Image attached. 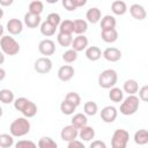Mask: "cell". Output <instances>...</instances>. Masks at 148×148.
Segmentation results:
<instances>
[{"instance_id": "17", "label": "cell", "mask_w": 148, "mask_h": 148, "mask_svg": "<svg viewBox=\"0 0 148 148\" xmlns=\"http://www.w3.org/2000/svg\"><path fill=\"white\" fill-rule=\"evenodd\" d=\"M86 18H87V22H89V23H92V24L98 23L102 18V13L97 7H91L87 10Z\"/></svg>"}, {"instance_id": "13", "label": "cell", "mask_w": 148, "mask_h": 148, "mask_svg": "<svg viewBox=\"0 0 148 148\" xmlns=\"http://www.w3.org/2000/svg\"><path fill=\"white\" fill-rule=\"evenodd\" d=\"M88 43L89 40L84 35H77L75 38H73L71 45L73 50H75L76 52H81L88 47Z\"/></svg>"}, {"instance_id": "34", "label": "cell", "mask_w": 148, "mask_h": 148, "mask_svg": "<svg viewBox=\"0 0 148 148\" xmlns=\"http://www.w3.org/2000/svg\"><path fill=\"white\" fill-rule=\"evenodd\" d=\"M37 146L39 148H57V142L50 136H43L39 139Z\"/></svg>"}, {"instance_id": "18", "label": "cell", "mask_w": 148, "mask_h": 148, "mask_svg": "<svg viewBox=\"0 0 148 148\" xmlns=\"http://www.w3.org/2000/svg\"><path fill=\"white\" fill-rule=\"evenodd\" d=\"M86 58L90 61H97L102 57V50L98 46H88L86 49Z\"/></svg>"}, {"instance_id": "30", "label": "cell", "mask_w": 148, "mask_h": 148, "mask_svg": "<svg viewBox=\"0 0 148 148\" xmlns=\"http://www.w3.org/2000/svg\"><path fill=\"white\" fill-rule=\"evenodd\" d=\"M40 34L43 35V36H45V37H51V36H53L54 34H56V27H53L52 24H50L47 21H44V22H42L40 23Z\"/></svg>"}, {"instance_id": "27", "label": "cell", "mask_w": 148, "mask_h": 148, "mask_svg": "<svg viewBox=\"0 0 148 148\" xmlns=\"http://www.w3.org/2000/svg\"><path fill=\"white\" fill-rule=\"evenodd\" d=\"M74 24V32L76 35H83L88 30V22L82 18H76L73 21Z\"/></svg>"}, {"instance_id": "20", "label": "cell", "mask_w": 148, "mask_h": 148, "mask_svg": "<svg viewBox=\"0 0 148 148\" xmlns=\"http://www.w3.org/2000/svg\"><path fill=\"white\" fill-rule=\"evenodd\" d=\"M111 10H112V13L114 15L121 16V15H124L127 12V5L123 0H116L111 5Z\"/></svg>"}, {"instance_id": "45", "label": "cell", "mask_w": 148, "mask_h": 148, "mask_svg": "<svg viewBox=\"0 0 148 148\" xmlns=\"http://www.w3.org/2000/svg\"><path fill=\"white\" fill-rule=\"evenodd\" d=\"M90 148H106V145L101 140H95L90 143Z\"/></svg>"}, {"instance_id": "19", "label": "cell", "mask_w": 148, "mask_h": 148, "mask_svg": "<svg viewBox=\"0 0 148 148\" xmlns=\"http://www.w3.org/2000/svg\"><path fill=\"white\" fill-rule=\"evenodd\" d=\"M139 90V83L134 79H128L124 82L123 86V91L128 94V95H135Z\"/></svg>"}, {"instance_id": "36", "label": "cell", "mask_w": 148, "mask_h": 148, "mask_svg": "<svg viewBox=\"0 0 148 148\" xmlns=\"http://www.w3.org/2000/svg\"><path fill=\"white\" fill-rule=\"evenodd\" d=\"M59 31L65 34H73L74 32V24L72 20H65L61 21L59 24Z\"/></svg>"}, {"instance_id": "52", "label": "cell", "mask_w": 148, "mask_h": 148, "mask_svg": "<svg viewBox=\"0 0 148 148\" xmlns=\"http://www.w3.org/2000/svg\"><path fill=\"white\" fill-rule=\"evenodd\" d=\"M2 16H3V9L0 8V18H2Z\"/></svg>"}, {"instance_id": "4", "label": "cell", "mask_w": 148, "mask_h": 148, "mask_svg": "<svg viewBox=\"0 0 148 148\" xmlns=\"http://www.w3.org/2000/svg\"><path fill=\"white\" fill-rule=\"evenodd\" d=\"M1 51L7 56H15L20 52V44L12 36H2L0 39Z\"/></svg>"}, {"instance_id": "23", "label": "cell", "mask_w": 148, "mask_h": 148, "mask_svg": "<svg viewBox=\"0 0 148 148\" xmlns=\"http://www.w3.org/2000/svg\"><path fill=\"white\" fill-rule=\"evenodd\" d=\"M117 21L113 15H105L101 18V28L102 30H108V29H113L116 28Z\"/></svg>"}, {"instance_id": "11", "label": "cell", "mask_w": 148, "mask_h": 148, "mask_svg": "<svg viewBox=\"0 0 148 148\" xmlns=\"http://www.w3.org/2000/svg\"><path fill=\"white\" fill-rule=\"evenodd\" d=\"M75 74V71H74V67L71 66V65H64L61 66L59 69H58V77L60 81L62 82H67L69 81Z\"/></svg>"}, {"instance_id": "1", "label": "cell", "mask_w": 148, "mask_h": 148, "mask_svg": "<svg viewBox=\"0 0 148 148\" xmlns=\"http://www.w3.org/2000/svg\"><path fill=\"white\" fill-rule=\"evenodd\" d=\"M30 121L25 117H18L12 121L9 126V132L15 138H21L30 132Z\"/></svg>"}, {"instance_id": "26", "label": "cell", "mask_w": 148, "mask_h": 148, "mask_svg": "<svg viewBox=\"0 0 148 148\" xmlns=\"http://www.w3.org/2000/svg\"><path fill=\"white\" fill-rule=\"evenodd\" d=\"M87 124H88L87 116L83 114V113H76V114H74L73 118H72V124H71V125H73L75 128L80 130L81 127L86 126Z\"/></svg>"}, {"instance_id": "41", "label": "cell", "mask_w": 148, "mask_h": 148, "mask_svg": "<svg viewBox=\"0 0 148 148\" xmlns=\"http://www.w3.org/2000/svg\"><path fill=\"white\" fill-rule=\"evenodd\" d=\"M15 147L16 148H28V147L35 148V147H37V145L35 142L30 141V140H20L15 143Z\"/></svg>"}, {"instance_id": "50", "label": "cell", "mask_w": 148, "mask_h": 148, "mask_svg": "<svg viewBox=\"0 0 148 148\" xmlns=\"http://www.w3.org/2000/svg\"><path fill=\"white\" fill-rule=\"evenodd\" d=\"M47 3H51V5H53V3H57L59 0H45Z\"/></svg>"}, {"instance_id": "9", "label": "cell", "mask_w": 148, "mask_h": 148, "mask_svg": "<svg viewBox=\"0 0 148 148\" xmlns=\"http://www.w3.org/2000/svg\"><path fill=\"white\" fill-rule=\"evenodd\" d=\"M102 56L105 60L110 62H117L121 59V51L117 47H106L102 52Z\"/></svg>"}, {"instance_id": "2", "label": "cell", "mask_w": 148, "mask_h": 148, "mask_svg": "<svg viewBox=\"0 0 148 148\" xmlns=\"http://www.w3.org/2000/svg\"><path fill=\"white\" fill-rule=\"evenodd\" d=\"M117 80H118L117 72L112 68H108L101 72V74L98 75V86L103 89H110L116 86Z\"/></svg>"}, {"instance_id": "40", "label": "cell", "mask_w": 148, "mask_h": 148, "mask_svg": "<svg viewBox=\"0 0 148 148\" xmlns=\"http://www.w3.org/2000/svg\"><path fill=\"white\" fill-rule=\"evenodd\" d=\"M28 98H25V97H18V98H15L14 99V108H15V110H17V111H22V109L24 108V105L28 103Z\"/></svg>"}, {"instance_id": "47", "label": "cell", "mask_w": 148, "mask_h": 148, "mask_svg": "<svg viewBox=\"0 0 148 148\" xmlns=\"http://www.w3.org/2000/svg\"><path fill=\"white\" fill-rule=\"evenodd\" d=\"M14 2V0H0V5L2 7H8Z\"/></svg>"}, {"instance_id": "6", "label": "cell", "mask_w": 148, "mask_h": 148, "mask_svg": "<svg viewBox=\"0 0 148 148\" xmlns=\"http://www.w3.org/2000/svg\"><path fill=\"white\" fill-rule=\"evenodd\" d=\"M34 68L39 74H47L52 69V61L49 57H40L35 61Z\"/></svg>"}, {"instance_id": "48", "label": "cell", "mask_w": 148, "mask_h": 148, "mask_svg": "<svg viewBox=\"0 0 148 148\" xmlns=\"http://www.w3.org/2000/svg\"><path fill=\"white\" fill-rule=\"evenodd\" d=\"M5 77H6V71L0 67V81H2Z\"/></svg>"}, {"instance_id": "39", "label": "cell", "mask_w": 148, "mask_h": 148, "mask_svg": "<svg viewBox=\"0 0 148 148\" xmlns=\"http://www.w3.org/2000/svg\"><path fill=\"white\" fill-rule=\"evenodd\" d=\"M46 21H47L50 24H52L53 27L58 28L59 24H60V22H61V17H60V15H59L58 13H50V14L46 16Z\"/></svg>"}, {"instance_id": "3", "label": "cell", "mask_w": 148, "mask_h": 148, "mask_svg": "<svg viewBox=\"0 0 148 148\" xmlns=\"http://www.w3.org/2000/svg\"><path fill=\"white\" fill-rule=\"evenodd\" d=\"M139 97L135 95H128L120 104V113L124 116H132L139 110Z\"/></svg>"}, {"instance_id": "14", "label": "cell", "mask_w": 148, "mask_h": 148, "mask_svg": "<svg viewBox=\"0 0 148 148\" xmlns=\"http://www.w3.org/2000/svg\"><path fill=\"white\" fill-rule=\"evenodd\" d=\"M130 13H131L132 17L138 20V21H142L147 16V12H146L145 7L142 5H139V3H133L130 7Z\"/></svg>"}, {"instance_id": "5", "label": "cell", "mask_w": 148, "mask_h": 148, "mask_svg": "<svg viewBox=\"0 0 148 148\" xmlns=\"http://www.w3.org/2000/svg\"><path fill=\"white\" fill-rule=\"evenodd\" d=\"M130 140V133L124 128H118L113 132L111 138L112 148H125Z\"/></svg>"}, {"instance_id": "28", "label": "cell", "mask_w": 148, "mask_h": 148, "mask_svg": "<svg viewBox=\"0 0 148 148\" xmlns=\"http://www.w3.org/2000/svg\"><path fill=\"white\" fill-rule=\"evenodd\" d=\"M57 40L59 43L60 46H64V47H67L72 44V40H73V34H65V32H58L57 35Z\"/></svg>"}, {"instance_id": "29", "label": "cell", "mask_w": 148, "mask_h": 148, "mask_svg": "<svg viewBox=\"0 0 148 148\" xmlns=\"http://www.w3.org/2000/svg\"><path fill=\"white\" fill-rule=\"evenodd\" d=\"M15 99L14 92L10 89H1L0 90V102H2L3 104H10L13 103Z\"/></svg>"}, {"instance_id": "38", "label": "cell", "mask_w": 148, "mask_h": 148, "mask_svg": "<svg viewBox=\"0 0 148 148\" xmlns=\"http://www.w3.org/2000/svg\"><path fill=\"white\" fill-rule=\"evenodd\" d=\"M65 99H67L68 102H71L72 104H74L76 108L81 104V96L77 94V92H74V91H71L66 95Z\"/></svg>"}, {"instance_id": "44", "label": "cell", "mask_w": 148, "mask_h": 148, "mask_svg": "<svg viewBox=\"0 0 148 148\" xmlns=\"http://www.w3.org/2000/svg\"><path fill=\"white\" fill-rule=\"evenodd\" d=\"M67 147L68 148H83L84 145H83V141H80V140L74 139V140L67 142Z\"/></svg>"}, {"instance_id": "49", "label": "cell", "mask_w": 148, "mask_h": 148, "mask_svg": "<svg viewBox=\"0 0 148 148\" xmlns=\"http://www.w3.org/2000/svg\"><path fill=\"white\" fill-rule=\"evenodd\" d=\"M3 62H5V53L0 51V65H2Z\"/></svg>"}, {"instance_id": "8", "label": "cell", "mask_w": 148, "mask_h": 148, "mask_svg": "<svg viewBox=\"0 0 148 148\" xmlns=\"http://www.w3.org/2000/svg\"><path fill=\"white\" fill-rule=\"evenodd\" d=\"M38 51L40 54H43L45 57L52 56L56 52V44L51 39H43L38 44Z\"/></svg>"}, {"instance_id": "51", "label": "cell", "mask_w": 148, "mask_h": 148, "mask_svg": "<svg viewBox=\"0 0 148 148\" xmlns=\"http://www.w3.org/2000/svg\"><path fill=\"white\" fill-rule=\"evenodd\" d=\"M2 35H3V27L0 24V37H2Z\"/></svg>"}, {"instance_id": "16", "label": "cell", "mask_w": 148, "mask_h": 148, "mask_svg": "<svg viewBox=\"0 0 148 148\" xmlns=\"http://www.w3.org/2000/svg\"><path fill=\"white\" fill-rule=\"evenodd\" d=\"M77 136L81 139V141H86V142L91 141L95 138V130L91 126L86 125V126H83L79 130V135Z\"/></svg>"}, {"instance_id": "10", "label": "cell", "mask_w": 148, "mask_h": 148, "mask_svg": "<svg viewBox=\"0 0 148 148\" xmlns=\"http://www.w3.org/2000/svg\"><path fill=\"white\" fill-rule=\"evenodd\" d=\"M77 135H79V130L75 128L73 125H67V126H65V127L61 130V132H60L61 140H62V141H66V142L76 139Z\"/></svg>"}, {"instance_id": "31", "label": "cell", "mask_w": 148, "mask_h": 148, "mask_svg": "<svg viewBox=\"0 0 148 148\" xmlns=\"http://www.w3.org/2000/svg\"><path fill=\"white\" fill-rule=\"evenodd\" d=\"M44 10V3L39 0H31V2L29 3V10L30 13L32 14H37V15H40Z\"/></svg>"}, {"instance_id": "22", "label": "cell", "mask_w": 148, "mask_h": 148, "mask_svg": "<svg viewBox=\"0 0 148 148\" xmlns=\"http://www.w3.org/2000/svg\"><path fill=\"white\" fill-rule=\"evenodd\" d=\"M21 113L23 114V117H25V118H32V117H35L36 116V113H37V105L34 103V102H31V101H28V103L24 105V108L22 109V111H21Z\"/></svg>"}, {"instance_id": "12", "label": "cell", "mask_w": 148, "mask_h": 148, "mask_svg": "<svg viewBox=\"0 0 148 148\" xmlns=\"http://www.w3.org/2000/svg\"><path fill=\"white\" fill-rule=\"evenodd\" d=\"M7 31L10 34V35H20L23 30V22L20 21L18 18H10L8 22H7Z\"/></svg>"}, {"instance_id": "46", "label": "cell", "mask_w": 148, "mask_h": 148, "mask_svg": "<svg viewBox=\"0 0 148 148\" xmlns=\"http://www.w3.org/2000/svg\"><path fill=\"white\" fill-rule=\"evenodd\" d=\"M87 1H88V0H73V2H74V5H75L76 8L83 7V6L87 3Z\"/></svg>"}, {"instance_id": "33", "label": "cell", "mask_w": 148, "mask_h": 148, "mask_svg": "<svg viewBox=\"0 0 148 148\" xmlns=\"http://www.w3.org/2000/svg\"><path fill=\"white\" fill-rule=\"evenodd\" d=\"M83 111L86 116H95L98 111V105L92 101H88L83 105Z\"/></svg>"}, {"instance_id": "7", "label": "cell", "mask_w": 148, "mask_h": 148, "mask_svg": "<svg viewBox=\"0 0 148 148\" xmlns=\"http://www.w3.org/2000/svg\"><path fill=\"white\" fill-rule=\"evenodd\" d=\"M117 116H118V111L114 106H111V105H108V106H104L101 111V119L106 123V124H111L113 123L116 119H117Z\"/></svg>"}, {"instance_id": "53", "label": "cell", "mask_w": 148, "mask_h": 148, "mask_svg": "<svg viewBox=\"0 0 148 148\" xmlns=\"http://www.w3.org/2000/svg\"><path fill=\"white\" fill-rule=\"evenodd\" d=\"M2 114H3V110H2V108L0 106V118L2 117Z\"/></svg>"}, {"instance_id": "21", "label": "cell", "mask_w": 148, "mask_h": 148, "mask_svg": "<svg viewBox=\"0 0 148 148\" xmlns=\"http://www.w3.org/2000/svg\"><path fill=\"white\" fill-rule=\"evenodd\" d=\"M101 37L105 43H114L118 39V31L116 30V28L108 29V30H102Z\"/></svg>"}, {"instance_id": "37", "label": "cell", "mask_w": 148, "mask_h": 148, "mask_svg": "<svg viewBox=\"0 0 148 148\" xmlns=\"http://www.w3.org/2000/svg\"><path fill=\"white\" fill-rule=\"evenodd\" d=\"M76 59H77V52H76L75 50H73V49L65 51L64 54H62V60H64L65 62H67V64H72V62H74Z\"/></svg>"}, {"instance_id": "15", "label": "cell", "mask_w": 148, "mask_h": 148, "mask_svg": "<svg viewBox=\"0 0 148 148\" xmlns=\"http://www.w3.org/2000/svg\"><path fill=\"white\" fill-rule=\"evenodd\" d=\"M42 23V18H40V15H37V14H32L30 12L25 13L24 14V24L30 28V29H35L37 28L38 25H40Z\"/></svg>"}, {"instance_id": "42", "label": "cell", "mask_w": 148, "mask_h": 148, "mask_svg": "<svg viewBox=\"0 0 148 148\" xmlns=\"http://www.w3.org/2000/svg\"><path fill=\"white\" fill-rule=\"evenodd\" d=\"M139 99L142 102L148 101V86H142L139 90Z\"/></svg>"}, {"instance_id": "43", "label": "cell", "mask_w": 148, "mask_h": 148, "mask_svg": "<svg viewBox=\"0 0 148 148\" xmlns=\"http://www.w3.org/2000/svg\"><path fill=\"white\" fill-rule=\"evenodd\" d=\"M61 3H62V6H64V8H65L66 10H68V12H73V10L76 9V7H75V5H74V2H73V0H61Z\"/></svg>"}, {"instance_id": "35", "label": "cell", "mask_w": 148, "mask_h": 148, "mask_svg": "<svg viewBox=\"0 0 148 148\" xmlns=\"http://www.w3.org/2000/svg\"><path fill=\"white\" fill-rule=\"evenodd\" d=\"M14 145V136L12 134L2 133L0 134V147L1 148H10Z\"/></svg>"}, {"instance_id": "24", "label": "cell", "mask_w": 148, "mask_h": 148, "mask_svg": "<svg viewBox=\"0 0 148 148\" xmlns=\"http://www.w3.org/2000/svg\"><path fill=\"white\" fill-rule=\"evenodd\" d=\"M134 142L139 146H143L148 143V131L145 128H141L134 133Z\"/></svg>"}, {"instance_id": "25", "label": "cell", "mask_w": 148, "mask_h": 148, "mask_svg": "<svg viewBox=\"0 0 148 148\" xmlns=\"http://www.w3.org/2000/svg\"><path fill=\"white\" fill-rule=\"evenodd\" d=\"M109 98L113 103H120L124 99V91L118 87H112L109 91Z\"/></svg>"}, {"instance_id": "32", "label": "cell", "mask_w": 148, "mask_h": 148, "mask_svg": "<svg viewBox=\"0 0 148 148\" xmlns=\"http://www.w3.org/2000/svg\"><path fill=\"white\" fill-rule=\"evenodd\" d=\"M76 110V106L74 104H72L71 102H68L67 99H64L61 103H60V111L66 114V116H71L74 113V111Z\"/></svg>"}]
</instances>
